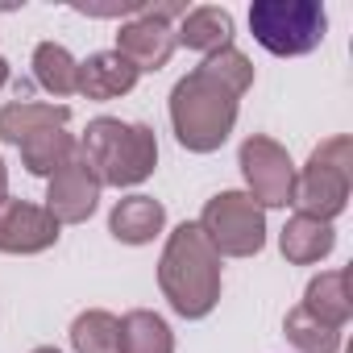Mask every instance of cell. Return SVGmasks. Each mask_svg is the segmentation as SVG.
<instances>
[{
  "label": "cell",
  "mask_w": 353,
  "mask_h": 353,
  "mask_svg": "<svg viewBox=\"0 0 353 353\" xmlns=\"http://www.w3.org/2000/svg\"><path fill=\"white\" fill-rule=\"evenodd\" d=\"M100 179L92 174V166L83 162V154L75 150V158H67L54 174H50V188H46V212L59 225H83L96 204H100Z\"/></svg>",
  "instance_id": "obj_8"
},
{
  "label": "cell",
  "mask_w": 353,
  "mask_h": 353,
  "mask_svg": "<svg viewBox=\"0 0 353 353\" xmlns=\"http://www.w3.org/2000/svg\"><path fill=\"white\" fill-rule=\"evenodd\" d=\"M79 154L100 179V188H137L158 166V137L141 121L96 117L83 129Z\"/></svg>",
  "instance_id": "obj_3"
},
{
  "label": "cell",
  "mask_w": 353,
  "mask_h": 353,
  "mask_svg": "<svg viewBox=\"0 0 353 353\" xmlns=\"http://www.w3.org/2000/svg\"><path fill=\"white\" fill-rule=\"evenodd\" d=\"M208 245L221 258H254L266 245V208L250 200V192H221L204 204L196 221Z\"/></svg>",
  "instance_id": "obj_6"
},
{
  "label": "cell",
  "mask_w": 353,
  "mask_h": 353,
  "mask_svg": "<svg viewBox=\"0 0 353 353\" xmlns=\"http://www.w3.org/2000/svg\"><path fill=\"white\" fill-rule=\"evenodd\" d=\"M59 221L30 200H0V254H42L59 241Z\"/></svg>",
  "instance_id": "obj_9"
},
{
  "label": "cell",
  "mask_w": 353,
  "mask_h": 353,
  "mask_svg": "<svg viewBox=\"0 0 353 353\" xmlns=\"http://www.w3.org/2000/svg\"><path fill=\"white\" fill-rule=\"evenodd\" d=\"M166 225V208L154 200V196H125L112 216H108V233L125 245H145L162 233Z\"/></svg>",
  "instance_id": "obj_13"
},
{
  "label": "cell",
  "mask_w": 353,
  "mask_h": 353,
  "mask_svg": "<svg viewBox=\"0 0 353 353\" xmlns=\"http://www.w3.org/2000/svg\"><path fill=\"white\" fill-rule=\"evenodd\" d=\"M250 88H254V63L237 46L208 54L192 75H183L170 88V125L179 145L192 154L221 150L237 125V108Z\"/></svg>",
  "instance_id": "obj_1"
},
{
  "label": "cell",
  "mask_w": 353,
  "mask_h": 353,
  "mask_svg": "<svg viewBox=\"0 0 353 353\" xmlns=\"http://www.w3.org/2000/svg\"><path fill=\"white\" fill-rule=\"evenodd\" d=\"M237 166L245 174L250 200L258 208H287L291 204V196H295V162L274 137H266V133L245 137L241 154H237Z\"/></svg>",
  "instance_id": "obj_7"
},
{
  "label": "cell",
  "mask_w": 353,
  "mask_h": 353,
  "mask_svg": "<svg viewBox=\"0 0 353 353\" xmlns=\"http://www.w3.org/2000/svg\"><path fill=\"white\" fill-rule=\"evenodd\" d=\"M158 287L183 320H204L221 303V254L208 245L200 225L183 221L166 237L158 258Z\"/></svg>",
  "instance_id": "obj_2"
},
{
  "label": "cell",
  "mask_w": 353,
  "mask_h": 353,
  "mask_svg": "<svg viewBox=\"0 0 353 353\" xmlns=\"http://www.w3.org/2000/svg\"><path fill=\"white\" fill-rule=\"evenodd\" d=\"M0 200H9V170H5V158H0Z\"/></svg>",
  "instance_id": "obj_22"
},
{
  "label": "cell",
  "mask_w": 353,
  "mask_h": 353,
  "mask_svg": "<svg viewBox=\"0 0 353 353\" xmlns=\"http://www.w3.org/2000/svg\"><path fill=\"white\" fill-rule=\"evenodd\" d=\"M71 349L75 353H121V320L104 307L79 312L71 324Z\"/></svg>",
  "instance_id": "obj_19"
},
{
  "label": "cell",
  "mask_w": 353,
  "mask_h": 353,
  "mask_svg": "<svg viewBox=\"0 0 353 353\" xmlns=\"http://www.w3.org/2000/svg\"><path fill=\"white\" fill-rule=\"evenodd\" d=\"M5 83H9V63L0 59V88H5Z\"/></svg>",
  "instance_id": "obj_23"
},
{
  "label": "cell",
  "mask_w": 353,
  "mask_h": 353,
  "mask_svg": "<svg viewBox=\"0 0 353 353\" xmlns=\"http://www.w3.org/2000/svg\"><path fill=\"white\" fill-rule=\"evenodd\" d=\"M332 245H336L332 225H328V221H316V216H303V212H295V216L283 225V237H279L283 258L295 262V266H312V262L328 258Z\"/></svg>",
  "instance_id": "obj_15"
},
{
  "label": "cell",
  "mask_w": 353,
  "mask_h": 353,
  "mask_svg": "<svg viewBox=\"0 0 353 353\" xmlns=\"http://www.w3.org/2000/svg\"><path fill=\"white\" fill-rule=\"evenodd\" d=\"M254 42L279 59L312 54L324 42L328 17L320 0H254L250 5Z\"/></svg>",
  "instance_id": "obj_5"
},
{
  "label": "cell",
  "mask_w": 353,
  "mask_h": 353,
  "mask_svg": "<svg viewBox=\"0 0 353 353\" xmlns=\"http://www.w3.org/2000/svg\"><path fill=\"white\" fill-rule=\"evenodd\" d=\"M349 188H353V141L345 133L320 141L307 158V166L295 174V196L291 204L303 216L316 221H336L349 204Z\"/></svg>",
  "instance_id": "obj_4"
},
{
  "label": "cell",
  "mask_w": 353,
  "mask_h": 353,
  "mask_svg": "<svg viewBox=\"0 0 353 353\" xmlns=\"http://www.w3.org/2000/svg\"><path fill=\"white\" fill-rule=\"evenodd\" d=\"M283 332H287V341L299 353H341V328H328L324 320H316L303 307H291L287 312Z\"/></svg>",
  "instance_id": "obj_21"
},
{
  "label": "cell",
  "mask_w": 353,
  "mask_h": 353,
  "mask_svg": "<svg viewBox=\"0 0 353 353\" xmlns=\"http://www.w3.org/2000/svg\"><path fill=\"white\" fill-rule=\"evenodd\" d=\"M174 46H179V42H174V30L154 21V17H141V9H137L133 21H125L117 30V54L129 59L137 67V75L141 71H162L170 63Z\"/></svg>",
  "instance_id": "obj_10"
},
{
  "label": "cell",
  "mask_w": 353,
  "mask_h": 353,
  "mask_svg": "<svg viewBox=\"0 0 353 353\" xmlns=\"http://www.w3.org/2000/svg\"><path fill=\"white\" fill-rule=\"evenodd\" d=\"M121 353H174V332L158 312L133 307L121 316Z\"/></svg>",
  "instance_id": "obj_17"
},
{
  "label": "cell",
  "mask_w": 353,
  "mask_h": 353,
  "mask_svg": "<svg viewBox=\"0 0 353 353\" xmlns=\"http://www.w3.org/2000/svg\"><path fill=\"white\" fill-rule=\"evenodd\" d=\"M137 83V67L129 59H121L117 50H100V54H88L79 63V88L88 100H117L125 92H133Z\"/></svg>",
  "instance_id": "obj_11"
},
{
  "label": "cell",
  "mask_w": 353,
  "mask_h": 353,
  "mask_svg": "<svg viewBox=\"0 0 353 353\" xmlns=\"http://www.w3.org/2000/svg\"><path fill=\"white\" fill-rule=\"evenodd\" d=\"M71 121V108L67 104H38V100H13L0 108V141L9 145H21L30 141L34 133L42 129H59Z\"/></svg>",
  "instance_id": "obj_14"
},
{
  "label": "cell",
  "mask_w": 353,
  "mask_h": 353,
  "mask_svg": "<svg viewBox=\"0 0 353 353\" xmlns=\"http://www.w3.org/2000/svg\"><path fill=\"white\" fill-rule=\"evenodd\" d=\"M34 353H63V349H54V345H42V349H34Z\"/></svg>",
  "instance_id": "obj_24"
},
{
  "label": "cell",
  "mask_w": 353,
  "mask_h": 353,
  "mask_svg": "<svg viewBox=\"0 0 353 353\" xmlns=\"http://www.w3.org/2000/svg\"><path fill=\"white\" fill-rule=\"evenodd\" d=\"M303 312H312L316 320H324L328 328H345V320L353 316V299H349V270H324L307 283L303 291Z\"/></svg>",
  "instance_id": "obj_16"
},
{
  "label": "cell",
  "mask_w": 353,
  "mask_h": 353,
  "mask_svg": "<svg viewBox=\"0 0 353 353\" xmlns=\"http://www.w3.org/2000/svg\"><path fill=\"white\" fill-rule=\"evenodd\" d=\"M17 150H21V162H26L30 174H42V179H50V174H54L67 158H75L79 141L67 133V125H59V129H42V133H34V137L21 141Z\"/></svg>",
  "instance_id": "obj_18"
},
{
  "label": "cell",
  "mask_w": 353,
  "mask_h": 353,
  "mask_svg": "<svg viewBox=\"0 0 353 353\" xmlns=\"http://www.w3.org/2000/svg\"><path fill=\"white\" fill-rule=\"evenodd\" d=\"M174 42L188 46V50H200V54H216V50L233 46V13L221 5L188 9L179 30H174Z\"/></svg>",
  "instance_id": "obj_12"
},
{
  "label": "cell",
  "mask_w": 353,
  "mask_h": 353,
  "mask_svg": "<svg viewBox=\"0 0 353 353\" xmlns=\"http://www.w3.org/2000/svg\"><path fill=\"white\" fill-rule=\"evenodd\" d=\"M34 79L50 92V96H71L79 88V63L71 59L67 46L59 42H42L34 50Z\"/></svg>",
  "instance_id": "obj_20"
}]
</instances>
